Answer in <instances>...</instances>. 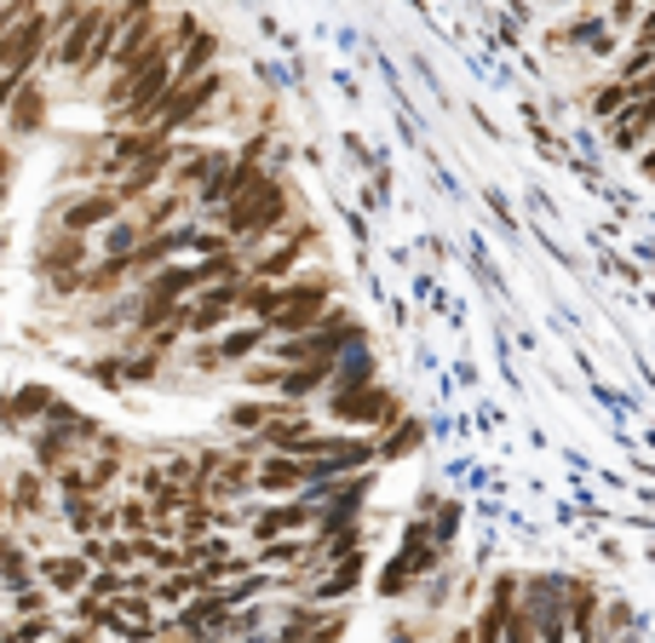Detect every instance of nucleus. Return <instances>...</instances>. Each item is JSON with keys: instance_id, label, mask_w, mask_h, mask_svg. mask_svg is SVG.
<instances>
[{"instance_id": "obj_1", "label": "nucleus", "mask_w": 655, "mask_h": 643, "mask_svg": "<svg viewBox=\"0 0 655 643\" xmlns=\"http://www.w3.org/2000/svg\"><path fill=\"white\" fill-rule=\"evenodd\" d=\"M224 87H231V75H224V69H208V75H196V81H173L167 110H162V121L149 126V133L179 138V133H190V126H208V110L224 98Z\"/></svg>"}, {"instance_id": "obj_8", "label": "nucleus", "mask_w": 655, "mask_h": 643, "mask_svg": "<svg viewBox=\"0 0 655 643\" xmlns=\"http://www.w3.org/2000/svg\"><path fill=\"white\" fill-rule=\"evenodd\" d=\"M53 518V483L35 466H23L7 477V523H46Z\"/></svg>"}, {"instance_id": "obj_4", "label": "nucleus", "mask_w": 655, "mask_h": 643, "mask_svg": "<svg viewBox=\"0 0 655 643\" xmlns=\"http://www.w3.org/2000/svg\"><path fill=\"white\" fill-rule=\"evenodd\" d=\"M104 23H110V7L98 0V7H87L81 18H69L64 30L53 35V46H46V69H64V75H81V64L92 58V46H98V35H104Z\"/></svg>"}, {"instance_id": "obj_2", "label": "nucleus", "mask_w": 655, "mask_h": 643, "mask_svg": "<svg viewBox=\"0 0 655 643\" xmlns=\"http://www.w3.org/2000/svg\"><path fill=\"white\" fill-rule=\"evenodd\" d=\"M317 247V224H282L276 230L270 242H259L254 253H242L247 259V281H288V276H299V259H306V253Z\"/></svg>"}, {"instance_id": "obj_11", "label": "nucleus", "mask_w": 655, "mask_h": 643, "mask_svg": "<svg viewBox=\"0 0 655 643\" xmlns=\"http://www.w3.org/2000/svg\"><path fill=\"white\" fill-rule=\"evenodd\" d=\"M219 53H224V41L213 30H196L179 53H173V81H196V75L219 69Z\"/></svg>"}, {"instance_id": "obj_20", "label": "nucleus", "mask_w": 655, "mask_h": 643, "mask_svg": "<svg viewBox=\"0 0 655 643\" xmlns=\"http://www.w3.org/2000/svg\"><path fill=\"white\" fill-rule=\"evenodd\" d=\"M12 546H18V540H12V534H7V529H0V557H7V552H12Z\"/></svg>"}, {"instance_id": "obj_7", "label": "nucleus", "mask_w": 655, "mask_h": 643, "mask_svg": "<svg viewBox=\"0 0 655 643\" xmlns=\"http://www.w3.org/2000/svg\"><path fill=\"white\" fill-rule=\"evenodd\" d=\"M92 580V563L81 552H35V586L46 598H81Z\"/></svg>"}, {"instance_id": "obj_5", "label": "nucleus", "mask_w": 655, "mask_h": 643, "mask_svg": "<svg viewBox=\"0 0 655 643\" xmlns=\"http://www.w3.org/2000/svg\"><path fill=\"white\" fill-rule=\"evenodd\" d=\"M311 523H317V511L299 500V495H288V500H276V506H247V534H254V546H265V540H288V534H311Z\"/></svg>"}, {"instance_id": "obj_6", "label": "nucleus", "mask_w": 655, "mask_h": 643, "mask_svg": "<svg viewBox=\"0 0 655 643\" xmlns=\"http://www.w3.org/2000/svg\"><path fill=\"white\" fill-rule=\"evenodd\" d=\"M46 115H53V98H46L41 75H30V81H18V92L7 98V110H0V133L7 138H35Z\"/></svg>"}, {"instance_id": "obj_18", "label": "nucleus", "mask_w": 655, "mask_h": 643, "mask_svg": "<svg viewBox=\"0 0 655 643\" xmlns=\"http://www.w3.org/2000/svg\"><path fill=\"white\" fill-rule=\"evenodd\" d=\"M12 178H18V149L0 144V208H7V196H12Z\"/></svg>"}, {"instance_id": "obj_13", "label": "nucleus", "mask_w": 655, "mask_h": 643, "mask_svg": "<svg viewBox=\"0 0 655 643\" xmlns=\"http://www.w3.org/2000/svg\"><path fill=\"white\" fill-rule=\"evenodd\" d=\"M138 242H144L138 219H133V213H115V219L92 236V259H133Z\"/></svg>"}, {"instance_id": "obj_12", "label": "nucleus", "mask_w": 655, "mask_h": 643, "mask_svg": "<svg viewBox=\"0 0 655 643\" xmlns=\"http://www.w3.org/2000/svg\"><path fill=\"white\" fill-rule=\"evenodd\" d=\"M265 322H236V328H224V333H213V351H219V363L224 368H236V363H254V356L265 351Z\"/></svg>"}, {"instance_id": "obj_21", "label": "nucleus", "mask_w": 655, "mask_h": 643, "mask_svg": "<svg viewBox=\"0 0 655 643\" xmlns=\"http://www.w3.org/2000/svg\"><path fill=\"white\" fill-rule=\"evenodd\" d=\"M386 643H414V638H386Z\"/></svg>"}, {"instance_id": "obj_19", "label": "nucleus", "mask_w": 655, "mask_h": 643, "mask_svg": "<svg viewBox=\"0 0 655 643\" xmlns=\"http://www.w3.org/2000/svg\"><path fill=\"white\" fill-rule=\"evenodd\" d=\"M0 529H7V472H0Z\"/></svg>"}, {"instance_id": "obj_16", "label": "nucleus", "mask_w": 655, "mask_h": 643, "mask_svg": "<svg viewBox=\"0 0 655 643\" xmlns=\"http://www.w3.org/2000/svg\"><path fill=\"white\" fill-rule=\"evenodd\" d=\"M633 104V92H626V81H603V87H592V115L598 121H610L615 110H626Z\"/></svg>"}, {"instance_id": "obj_17", "label": "nucleus", "mask_w": 655, "mask_h": 643, "mask_svg": "<svg viewBox=\"0 0 655 643\" xmlns=\"http://www.w3.org/2000/svg\"><path fill=\"white\" fill-rule=\"evenodd\" d=\"M12 614H18V621H30V614H53V598H46L41 586H23V591H12Z\"/></svg>"}, {"instance_id": "obj_14", "label": "nucleus", "mask_w": 655, "mask_h": 643, "mask_svg": "<svg viewBox=\"0 0 655 643\" xmlns=\"http://www.w3.org/2000/svg\"><path fill=\"white\" fill-rule=\"evenodd\" d=\"M265 420H276V397H242L224 408V431L231 436H254Z\"/></svg>"}, {"instance_id": "obj_3", "label": "nucleus", "mask_w": 655, "mask_h": 643, "mask_svg": "<svg viewBox=\"0 0 655 643\" xmlns=\"http://www.w3.org/2000/svg\"><path fill=\"white\" fill-rule=\"evenodd\" d=\"M322 420H334L340 431H391L397 420H402V408H397V397L386 391L380 379L374 385H363V391H345V397H322Z\"/></svg>"}, {"instance_id": "obj_9", "label": "nucleus", "mask_w": 655, "mask_h": 643, "mask_svg": "<svg viewBox=\"0 0 655 643\" xmlns=\"http://www.w3.org/2000/svg\"><path fill=\"white\" fill-rule=\"evenodd\" d=\"M133 219H138V230L144 236H162V230H173V224H185V219H196V208H190V196L185 190H149L138 208H127Z\"/></svg>"}, {"instance_id": "obj_10", "label": "nucleus", "mask_w": 655, "mask_h": 643, "mask_svg": "<svg viewBox=\"0 0 655 643\" xmlns=\"http://www.w3.org/2000/svg\"><path fill=\"white\" fill-rule=\"evenodd\" d=\"M299 488H306V472H299V459H288V454H265V459H254V495L288 500V495H299Z\"/></svg>"}, {"instance_id": "obj_15", "label": "nucleus", "mask_w": 655, "mask_h": 643, "mask_svg": "<svg viewBox=\"0 0 655 643\" xmlns=\"http://www.w3.org/2000/svg\"><path fill=\"white\" fill-rule=\"evenodd\" d=\"M598 18H603V30H610V35H633L639 18H644V7H639V0H610Z\"/></svg>"}]
</instances>
